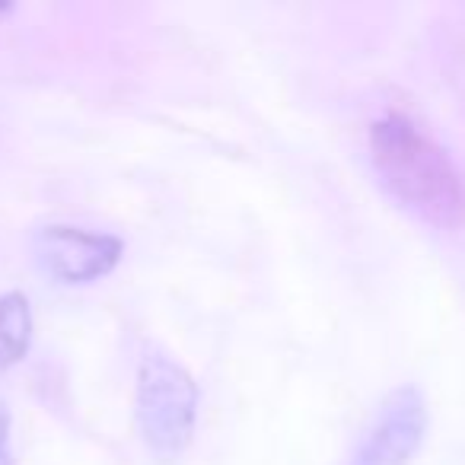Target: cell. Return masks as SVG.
Wrapping results in <instances>:
<instances>
[{"label": "cell", "instance_id": "obj_2", "mask_svg": "<svg viewBox=\"0 0 465 465\" xmlns=\"http://www.w3.org/2000/svg\"><path fill=\"white\" fill-rule=\"evenodd\" d=\"M198 382L175 357L147 348L137 363V424L147 446L173 459L192 443L198 420Z\"/></svg>", "mask_w": 465, "mask_h": 465}, {"label": "cell", "instance_id": "obj_5", "mask_svg": "<svg viewBox=\"0 0 465 465\" xmlns=\"http://www.w3.org/2000/svg\"><path fill=\"white\" fill-rule=\"evenodd\" d=\"M33 341V312L23 293L10 291L0 297V373L20 363Z\"/></svg>", "mask_w": 465, "mask_h": 465}, {"label": "cell", "instance_id": "obj_4", "mask_svg": "<svg viewBox=\"0 0 465 465\" xmlns=\"http://www.w3.org/2000/svg\"><path fill=\"white\" fill-rule=\"evenodd\" d=\"M427 427L424 399L414 386H399L382 399L348 465H405Z\"/></svg>", "mask_w": 465, "mask_h": 465}, {"label": "cell", "instance_id": "obj_3", "mask_svg": "<svg viewBox=\"0 0 465 465\" xmlns=\"http://www.w3.org/2000/svg\"><path fill=\"white\" fill-rule=\"evenodd\" d=\"M33 252L58 284H93L122 262V240L71 223H48L35 230Z\"/></svg>", "mask_w": 465, "mask_h": 465}, {"label": "cell", "instance_id": "obj_1", "mask_svg": "<svg viewBox=\"0 0 465 465\" xmlns=\"http://www.w3.org/2000/svg\"><path fill=\"white\" fill-rule=\"evenodd\" d=\"M370 153L386 185L433 223L465 213V179L443 147L408 115L389 112L370 128Z\"/></svg>", "mask_w": 465, "mask_h": 465}, {"label": "cell", "instance_id": "obj_6", "mask_svg": "<svg viewBox=\"0 0 465 465\" xmlns=\"http://www.w3.org/2000/svg\"><path fill=\"white\" fill-rule=\"evenodd\" d=\"M0 465H16L10 450V408L4 399H0Z\"/></svg>", "mask_w": 465, "mask_h": 465}]
</instances>
